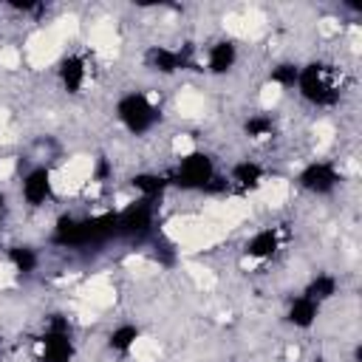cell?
I'll list each match as a JSON object with an SVG mask.
<instances>
[{
  "mask_svg": "<svg viewBox=\"0 0 362 362\" xmlns=\"http://www.w3.org/2000/svg\"><path fill=\"white\" fill-rule=\"evenodd\" d=\"M119 238V212H99L88 218L59 215L51 232V243L59 249H88Z\"/></svg>",
  "mask_w": 362,
  "mask_h": 362,
  "instance_id": "1",
  "label": "cell"
},
{
  "mask_svg": "<svg viewBox=\"0 0 362 362\" xmlns=\"http://www.w3.org/2000/svg\"><path fill=\"white\" fill-rule=\"evenodd\" d=\"M167 181H170V187L184 189V192H221L229 187V181L215 173L212 156L204 150H192V153L181 156L178 164L173 167V173L167 175Z\"/></svg>",
  "mask_w": 362,
  "mask_h": 362,
  "instance_id": "2",
  "label": "cell"
},
{
  "mask_svg": "<svg viewBox=\"0 0 362 362\" xmlns=\"http://www.w3.org/2000/svg\"><path fill=\"white\" fill-rule=\"evenodd\" d=\"M294 88L314 107H334L339 102V85L334 79V71H331V65H325L320 59H311V62L300 65Z\"/></svg>",
  "mask_w": 362,
  "mask_h": 362,
  "instance_id": "3",
  "label": "cell"
},
{
  "mask_svg": "<svg viewBox=\"0 0 362 362\" xmlns=\"http://www.w3.org/2000/svg\"><path fill=\"white\" fill-rule=\"evenodd\" d=\"M116 119L130 136H144L161 122V110L141 90H127L116 102Z\"/></svg>",
  "mask_w": 362,
  "mask_h": 362,
  "instance_id": "4",
  "label": "cell"
},
{
  "mask_svg": "<svg viewBox=\"0 0 362 362\" xmlns=\"http://www.w3.org/2000/svg\"><path fill=\"white\" fill-rule=\"evenodd\" d=\"M74 354H76V345H74V331L68 317L51 314L40 337V362H71Z\"/></svg>",
  "mask_w": 362,
  "mask_h": 362,
  "instance_id": "5",
  "label": "cell"
},
{
  "mask_svg": "<svg viewBox=\"0 0 362 362\" xmlns=\"http://www.w3.org/2000/svg\"><path fill=\"white\" fill-rule=\"evenodd\" d=\"M156 226V204L153 201H133L130 206L119 209V238L127 240H144L147 235H153Z\"/></svg>",
  "mask_w": 362,
  "mask_h": 362,
  "instance_id": "6",
  "label": "cell"
},
{
  "mask_svg": "<svg viewBox=\"0 0 362 362\" xmlns=\"http://www.w3.org/2000/svg\"><path fill=\"white\" fill-rule=\"evenodd\" d=\"M342 181V173L331 161H308L297 173V184L311 195H331Z\"/></svg>",
  "mask_w": 362,
  "mask_h": 362,
  "instance_id": "7",
  "label": "cell"
},
{
  "mask_svg": "<svg viewBox=\"0 0 362 362\" xmlns=\"http://www.w3.org/2000/svg\"><path fill=\"white\" fill-rule=\"evenodd\" d=\"M20 195L28 206H45L54 198V181L48 167H31L20 181Z\"/></svg>",
  "mask_w": 362,
  "mask_h": 362,
  "instance_id": "8",
  "label": "cell"
},
{
  "mask_svg": "<svg viewBox=\"0 0 362 362\" xmlns=\"http://www.w3.org/2000/svg\"><path fill=\"white\" fill-rule=\"evenodd\" d=\"M144 65L156 74H175V71H184L187 65V54L178 51V48H167V45H150L144 51Z\"/></svg>",
  "mask_w": 362,
  "mask_h": 362,
  "instance_id": "9",
  "label": "cell"
},
{
  "mask_svg": "<svg viewBox=\"0 0 362 362\" xmlns=\"http://www.w3.org/2000/svg\"><path fill=\"white\" fill-rule=\"evenodd\" d=\"M57 76H59V85L65 93H79L85 79H88V68H85V59L79 54H68L59 59L57 65Z\"/></svg>",
  "mask_w": 362,
  "mask_h": 362,
  "instance_id": "10",
  "label": "cell"
},
{
  "mask_svg": "<svg viewBox=\"0 0 362 362\" xmlns=\"http://www.w3.org/2000/svg\"><path fill=\"white\" fill-rule=\"evenodd\" d=\"M283 238H280V229L277 226H263L257 229L246 243H243V255L246 257H255V260H266L272 257L277 249H280Z\"/></svg>",
  "mask_w": 362,
  "mask_h": 362,
  "instance_id": "11",
  "label": "cell"
},
{
  "mask_svg": "<svg viewBox=\"0 0 362 362\" xmlns=\"http://www.w3.org/2000/svg\"><path fill=\"white\" fill-rule=\"evenodd\" d=\"M320 311H322V305H320V303L308 300L305 294H297V297L288 303V308H286V322H288L291 328L308 331V328H314V325H317Z\"/></svg>",
  "mask_w": 362,
  "mask_h": 362,
  "instance_id": "12",
  "label": "cell"
},
{
  "mask_svg": "<svg viewBox=\"0 0 362 362\" xmlns=\"http://www.w3.org/2000/svg\"><path fill=\"white\" fill-rule=\"evenodd\" d=\"M263 178H266V170L252 158H243V161L232 164V170H229V184L238 192H255L263 184Z\"/></svg>",
  "mask_w": 362,
  "mask_h": 362,
  "instance_id": "13",
  "label": "cell"
},
{
  "mask_svg": "<svg viewBox=\"0 0 362 362\" xmlns=\"http://www.w3.org/2000/svg\"><path fill=\"white\" fill-rule=\"evenodd\" d=\"M235 65H238V45L232 40H218L209 45V51H206V71L209 74L223 76Z\"/></svg>",
  "mask_w": 362,
  "mask_h": 362,
  "instance_id": "14",
  "label": "cell"
},
{
  "mask_svg": "<svg viewBox=\"0 0 362 362\" xmlns=\"http://www.w3.org/2000/svg\"><path fill=\"white\" fill-rule=\"evenodd\" d=\"M130 187L139 192V198L158 204V198L167 192L170 181H167V175H161V173H150V170H144V173H136V175L130 178Z\"/></svg>",
  "mask_w": 362,
  "mask_h": 362,
  "instance_id": "15",
  "label": "cell"
},
{
  "mask_svg": "<svg viewBox=\"0 0 362 362\" xmlns=\"http://www.w3.org/2000/svg\"><path fill=\"white\" fill-rule=\"evenodd\" d=\"M337 288H339V280L331 274V272H317L308 283H305V288H303V294L308 297V300H314V303H328L334 294H337Z\"/></svg>",
  "mask_w": 362,
  "mask_h": 362,
  "instance_id": "16",
  "label": "cell"
},
{
  "mask_svg": "<svg viewBox=\"0 0 362 362\" xmlns=\"http://www.w3.org/2000/svg\"><path fill=\"white\" fill-rule=\"evenodd\" d=\"M139 339H141V328L133 325V322H122V325L110 328V334H107V348H110L113 354H130Z\"/></svg>",
  "mask_w": 362,
  "mask_h": 362,
  "instance_id": "17",
  "label": "cell"
},
{
  "mask_svg": "<svg viewBox=\"0 0 362 362\" xmlns=\"http://www.w3.org/2000/svg\"><path fill=\"white\" fill-rule=\"evenodd\" d=\"M6 257H8V263L14 266V272H20V274H31V272H37V266H40V255H37V249L28 246V243L8 246V249H6Z\"/></svg>",
  "mask_w": 362,
  "mask_h": 362,
  "instance_id": "18",
  "label": "cell"
},
{
  "mask_svg": "<svg viewBox=\"0 0 362 362\" xmlns=\"http://www.w3.org/2000/svg\"><path fill=\"white\" fill-rule=\"evenodd\" d=\"M243 133H246L249 139H255V141H263V139H269V136L274 133V122H272V116H266V113H255V116H249V119L243 122Z\"/></svg>",
  "mask_w": 362,
  "mask_h": 362,
  "instance_id": "19",
  "label": "cell"
},
{
  "mask_svg": "<svg viewBox=\"0 0 362 362\" xmlns=\"http://www.w3.org/2000/svg\"><path fill=\"white\" fill-rule=\"evenodd\" d=\"M297 74H300V65L297 62H280L269 71V79L277 85V88H294L297 85Z\"/></svg>",
  "mask_w": 362,
  "mask_h": 362,
  "instance_id": "20",
  "label": "cell"
},
{
  "mask_svg": "<svg viewBox=\"0 0 362 362\" xmlns=\"http://www.w3.org/2000/svg\"><path fill=\"white\" fill-rule=\"evenodd\" d=\"M8 6H11L14 11H37V8H40V3H34V0H23V3L14 0V3H8Z\"/></svg>",
  "mask_w": 362,
  "mask_h": 362,
  "instance_id": "21",
  "label": "cell"
},
{
  "mask_svg": "<svg viewBox=\"0 0 362 362\" xmlns=\"http://www.w3.org/2000/svg\"><path fill=\"white\" fill-rule=\"evenodd\" d=\"M110 173V167H107V161L105 158H99V164H96V178H105Z\"/></svg>",
  "mask_w": 362,
  "mask_h": 362,
  "instance_id": "22",
  "label": "cell"
},
{
  "mask_svg": "<svg viewBox=\"0 0 362 362\" xmlns=\"http://www.w3.org/2000/svg\"><path fill=\"white\" fill-rule=\"evenodd\" d=\"M3 209H6V195L0 192V215H3Z\"/></svg>",
  "mask_w": 362,
  "mask_h": 362,
  "instance_id": "23",
  "label": "cell"
}]
</instances>
